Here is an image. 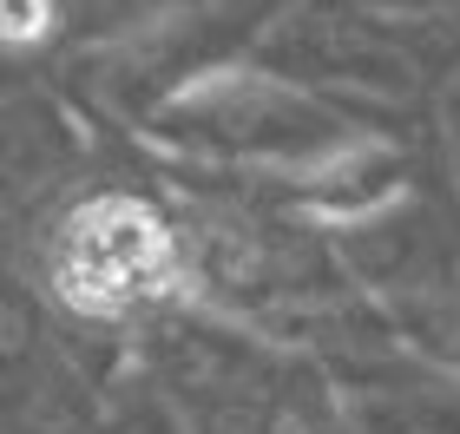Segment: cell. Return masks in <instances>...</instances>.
<instances>
[{
  "label": "cell",
  "instance_id": "obj_4",
  "mask_svg": "<svg viewBox=\"0 0 460 434\" xmlns=\"http://www.w3.org/2000/svg\"><path fill=\"white\" fill-rule=\"evenodd\" d=\"M93 158L99 132L59 79L20 73L13 86H0V217L47 211Z\"/></svg>",
  "mask_w": 460,
  "mask_h": 434
},
{
  "label": "cell",
  "instance_id": "obj_3",
  "mask_svg": "<svg viewBox=\"0 0 460 434\" xmlns=\"http://www.w3.org/2000/svg\"><path fill=\"white\" fill-rule=\"evenodd\" d=\"M447 40H454V13L388 20L355 7V0H296L250 47V59H263L289 86L355 112L362 126H402L394 112L428 106L434 86H447L454 66Z\"/></svg>",
  "mask_w": 460,
  "mask_h": 434
},
{
  "label": "cell",
  "instance_id": "obj_5",
  "mask_svg": "<svg viewBox=\"0 0 460 434\" xmlns=\"http://www.w3.org/2000/svg\"><path fill=\"white\" fill-rule=\"evenodd\" d=\"M178 7H191V0H59V53H86V47H106V40H125Z\"/></svg>",
  "mask_w": 460,
  "mask_h": 434
},
{
  "label": "cell",
  "instance_id": "obj_6",
  "mask_svg": "<svg viewBox=\"0 0 460 434\" xmlns=\"http://www.w3.org/2000/svg\"><path fill=\"white\" fill-rule=\"evenodd\" d=\"M59 53V0H0V59L40 66Z\"/></svg>",
  "mask_w": 460,
  "mask_h": 434
},
{
  "label": "cell",
  "instance_id": "obj_7",
  "mask_svg": "<svg viewBox=\"0 0 460 434\" xmlns=\"http://www.w3.org/2000/svg\"><path fill=\"white\" fill-rule=\"evenodd\" d=\"M355 7L388 13V20H441V13H454V0H355Z\"/></svg>",
  "mask_w": 460,
  "mask_h": 434
},
{
  "label": "cell",
  "instance_id": "obj_1",
  "mask_svg": "<svg viewBox=\"0 0 460 434\" xmlns=\"http://www.w3.org/2000/svg\"><path fill=\"white\" fill-rule=\"evenodd\" d=\"M362 132L368 126L355 112L289 86L263 59L237 53L191 73L178 93H164L132 132V145L211 184H283Z\"/></svg>",
  "mask_w": 460,
  "mask_h": 434
},
{
  "label": "cell",
  "instance_id": "obj_2",
  "mask_svg": "<svg viewBox=\"0 0 460 434\" xmlns=\"http://www.w3.org/2000/svg\"><path fill=\"white\" fill-rule=\"evenodd\" d=\"M33 270H40V289L73 323H93V329L158 323L198 297L172 198L125 178L66 184L40 211Z\"/></svg>",
  "mask_w": 460,
  "mask_h": 434
}]
</instances>
